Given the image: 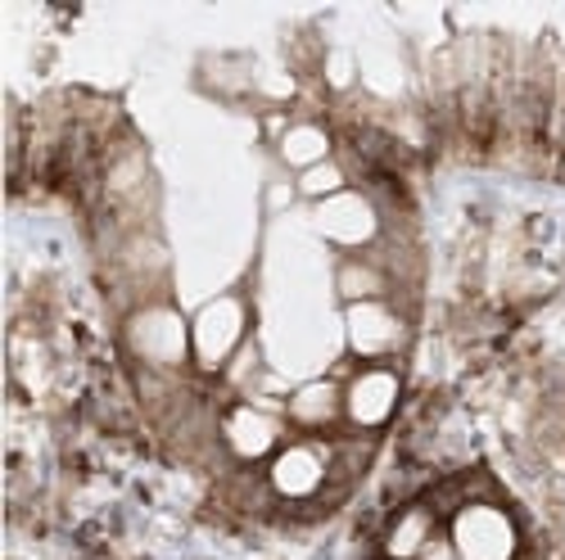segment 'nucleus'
I'll return each instance as SVG.
<instances>
[{"label": "nucleus", "instance_id": "f257e3e1", "mask_svg": "<svg viewBox=\"0 0 565 560\" xmlns=\"http://www.w3.org/2000/svg\"><path fill=\"white\" fill-rule=\"evenodd\" d=\"M249 344V299L245 294H217L191 316V362L204 376L226 370L241 348Z\"/></svg>", "mask_w": 565, "mask_h": 560}, {"label": "nucleus", "instance_id": "f03ea898", "mask_svg": "<svg viewBox=\"0 0 565 560\" xmlns=\"http://www.w3.org/2000/svg\"><path fill=\"white\" fill-rule=\"evenodd\" d=\"M127 348L146 370L172 376L191 362V321L172 303H146L127 316Z\"/></svg>", "mask_w": 565, "mask_h": 560}, {"label": "nucleus", "instance_id": "7ed1b4c3", "mask_svg": "<svg viewBox=\"0 0 565 560\" xmlns=\"http://www.w3.org/2000/svg\"><path fill=\"white\" fill-rule=\"evenodd\" d=\"M448 542L461 560H515L521 556V529L489 497L461 502L448 520Z\"/></svg>", "mask_w": 565, "mask_h": 560}, {"label": "nucleus", "instance_id": "20e7f679", "mask_svg": "<svg viewBox=\"0 0 565 560\" xmlns=\"http://www.w3.org/2000/svg\"><path fill=\"white\" fill-rule=\"evenodd\" d=\"M335 480V439H290L267 465V488L286 502H308Z\"/></svg>", "mask_w": 565, "mask_h": 560}, {"label": "nucleus", "instance_id": "39448f33", "mask_svg": "<svg viewBox=\"0 0 565 560\" xmlns=\"http://www.w3.org/2000/svg\"><path fill=\"white\" fill-rule=\"evenodd\" d=\"M222 443L235 461H263L276 456L290 443V420H286V402H263V398H245L222 416Z\"/></svg>", "mask_w": 565, "mask_h": 560}, {"label": "nucleus", "instance_id": "423d86ee", "mask_svg": "<svg viewBox=\"0 0 565 560\" xmlns=\"http://www.w3.org/2000/svg\"><path fill=\"white\" fill-rule=\"evenodd\" d=\"M398 398H403V376L390 362L358 366L344 380V426H353L358 434L390 426L398 411Z\"/></svg>", "mask_w": 565, "mask_h": 560}, {"label": "nucleus", "instance_id": "0eeeda50", "mask_svg": "<svg viewBox=\"0 0 565 560\" xmlns=\"http://www.w3.org/2000/svg\"><path fill=\"white\" fill-rule=\"evenodd\" d=\"M344 344L353 357L371 362H390L407 344V321L394 312L390 299H371V303H349L344 308Z\"/></svg>", "mask_w": 565, "mask_h": 560}, {"label": "nucleus", "instance_id": "6e6552de", "mask_svg": "<svg viewBox=\"0 0 565 560\" xmlns=\"http://www.w3.org/2000/svg\"><path fill=\"white\" fill-rule=\"evenodd\" d=\"M312 222H317V236L331 240L344 254H362L366 245H375V236H381V213H375V204L366 195H358L353 185L344 195L317 204Z\"/></svg>", "mask_w": 565, "mask_h": 560}, {"label": "nucleus", "instance_id": "1a4fd4ad", "mask_svg": "<svg viewBox=\"0 0 565 560\" xmlns=\"http://www.w3.org/2000/svg\"><path fill=\"white\" fill-rule=\"evenodd\" d=\"M286 420H290V430L321 439L326 430H335L340 420H344V385L340 380H326V376L299 385L286 398Z\"/></svg>", "mask_w": 565, "mask_h": 560}, {"label": "nucleus", "instance_id": "9d476101", "mask_svg": "<svg viewBox=\"0 0 565 560\" xmlns=\"http://www.w3.org/2000/svg\"><path fill=\"white\" fill-rule=\"evenodd\" d=\"M439 538V510L435 506H403L394 525L385 529V560H420L430 542Z\"/></svg>", "mask_w": 565, "mask_h": 560}, {"label": "nucleus", "instance_id": "9b49d317", "mask_svg": "<svg viewBox=\"0 0 565 560\" xmlns=\"http://www.w3.org/2000/svg\"><path fill=\"white\" fill-rule=\"evenodd\" d=\"M331 150H335L331 131H326L321 122H312V118H295L286 131H280V140H276L280 163L295 168V176L308 172V168H317V163H326V159H335Z\"/></svg>", "mask_w": 565, "mask_h": 560}, {"label": "nucleus", "instance_id": "f8f14e48", "mask_svg": "<svg viewBox=\"0 0 565 560\" xmlns=\"http://www.w3.org/2000/svg\"><path fill=\"white\" fill-rule=\"evenodd\" d=\"M335 294L349 303H371V299H390V271L366 258V254H344L335 262Z\"/></svg>", "mask_w": 565, "mask_h": 560}, {"label": "nucleus", "instance_id": "ddd939ff", "mask_svg": "<svg viewBox=\"0 0 565 560\" xmlns=\"http://www.w3.org/2000/svg\"><path fill=\"white\" fill-rule=\"evenodd\" d=\"M344 191H349V172H344L340 159H326V163H317V168L295 176V195H303L312 204H326V200H335Z\"/></svg>", "mask_w": 565, "mask_h": 560}, {"label": "nucleus", "instance_id": "4468645a", "mask_svg": "<svg viewBox=\"0 0 565 560\" xmlns=\"http://www.w3.org/2000/svg\"><path fill=\"white\" fill-rule=\"evenodd\" d=\"M420 560H461V556H457V547L448 542V529H439V538H435L426 551H420Z\"/></svg>", "mask_w": 565, "mask_h": 560}]
</instances>
